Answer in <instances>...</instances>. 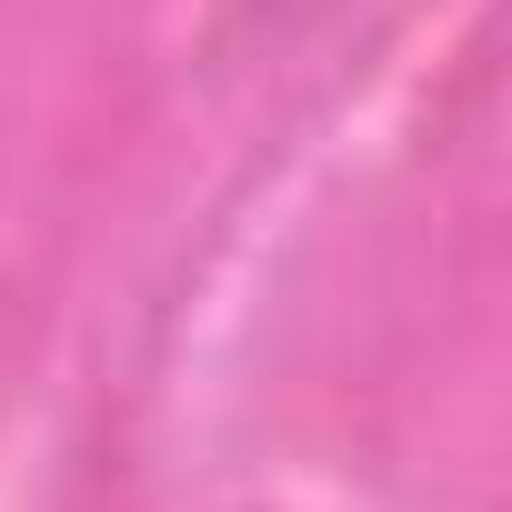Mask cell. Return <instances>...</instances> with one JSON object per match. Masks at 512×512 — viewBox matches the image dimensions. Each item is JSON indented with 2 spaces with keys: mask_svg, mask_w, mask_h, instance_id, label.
I'll use <instances>...</instances> for the list:
<instances>
[{
  "mask_svg": "<svg viewBox=\"0 0 512 512\" xmlns=\"http://www.w3.org/2000/svg\"><path fill=\"white\" fill-rule=\"evenodd\" d=\"M382 11V0H241V51L251 61H272V51H312V41H332L342 21L362 31Z\"/></svg>",
  "mask_w": 512,
  "mask_h": 512,
  "instance_id": "obj_1",
  "label": "cell"
}]
</instances>
